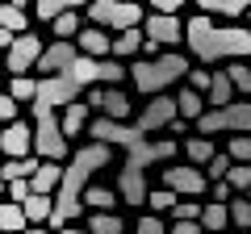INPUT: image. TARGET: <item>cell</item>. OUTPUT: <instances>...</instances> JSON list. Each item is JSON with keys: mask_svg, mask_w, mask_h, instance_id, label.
I'll return each instance as SVG.
<instances>
[{"mask_svg": "<svg viewBox=\"0 0 251 234\" xmlns=\"http://www.w3.org/2000/svg\"><path fill=\"white\" fill-rule=\"evenodd\" d=\"M130 75V67L113 63V59H92V54H75L72 63L63 67L59 75H42L38 80V100L50 109H67L80 100L84 88H100V84H122Z\"/></svg>", "mask_w": 251, "mask_h": 234, "instance_id": "obj_1", "label": "cell"}, {"mask_svg": "<svg viewBox=\"0 0 251 234\" xmlns=\"http://www.w3.org/2000/svg\"><path fill=\"white\" fill-rule=\"evenodd\" d=\"M100 167H109V146H105V142L80 146L75 159L63 167V184H59V192H54V213H50V226H54V230H63V226H72L75 217H80L84 192H88L92 176H97Z\"/></svg>", "mask_w": 251, "mask_h": 234, "instance_id": "obj_2", "label": "cell"}, {"mask_svg": "<svg viewBox=\"0 0 251 234\" xmlns=\"http://www.w3.org/2000/svg\"><path fill=\"white\" fill-rule=\"evenodd\" d=\"M184 42L201 63H234V59H251V29L243 25H214L205 13L184 25Z\"/></svg>", "mask_w": 251, "mask_h": 234, "instance_id": "obj_3", "label": "cell"}, {"mask_svg": "<svg viewBox=\"0 0 251 234\" xmlns=\"http://www.w3.org/2000/svg\"><path fill=\"white\" fill-rule=\"evenodd\" d=\"M193 67H188L184 54H159V59H138L134 67H130V80H134L138 92H147V96H163V88H172V84L180 80V75H188Z\"/></svg>", "mask_w": 251, "mask_h": 234, "instance_id": "obj_4", "label": "cell"}, {"mask_svg": "<svg viewBox=\"0 0 251 234\" xmlns=\"http://www.w3.org/2000/svg\"><path fill=\"white\" fill-rule=\"evenodd\" d=\"M34 155L38 159H67V134H63V121L50 105L34 100Z\"/></svg>", "mask_w": 251, "mask_h": 234, "instance_id": "obj_5", "label": "cell"}, {"mask_svg": "<svg viewBox=\"0 0 251 234\" xmlns=\"http://www.w3.org/2000/svg\"><path fill=\"white\" fill-rule=\"evenodd\" d=\"M88 17L100 29H134L143 21V4L138 0H88Z\"/></svg>", "mask_w": 251, "mask_h": 234, "instance_id": "obj_6", "label": "cell"}, {"mask_svg": "<svg viewBox=\"0 0 251 234\" xmlns=\"http://www.w3.org/2000/svg\"><path fill=\"white\" fill-rule=\"evenodd\" d=\"M201 134H251V100H230L226 109H209L197 117Z\"/></svg>", "mask_w": 251, "mask_h": 234, "instance_id": "obj_7", "label": "cell"}, {"mask_svg": "<svg viewBox=\"0 0 251 234\" xmlns=\"http://www.w3.org/2000/svg\"><path fill=\"white\" fill-rule=\"evenodd\" d=\"M176 117H180L176 96H155V100H147V105H143V113L134 117V126L143 130V134H159V130H168Z\"/></svg>", "mask_w": 251, "mask_h": 234, "instance_id": "obj_8", "label": "cell"}, {"mask_svg": "<svg viewBox=\"0 0 251 234\" xmlns=\"http://www.w3.org/2000/svg\"><path fill=\"white\" fill-rule=\"evenodd\" d=\"M88 109H97L100 117H113V121H130V96L122 88H92L88 92Z\"/></svg>", "mask_w": 251, "mask_h": 234, "instance_id": "obj_9", "label": "cell"}, {"mask_svg": "<svg viewBox=\"0 0 251 234\" xmlns=\"http://www.w3.org/2000/svg\"><path fill=\"white\" fill-rule=\"evenodd\" d=\"M42 38L38 34H17V42L9 46V71L13 75H25L29 67H38V59H42Z\"/></svg>", "mask_w": 251, "mask_h": 234, "instance_id": "obj_10", "label": "cell"}, {"mask_svg": "<svg viewBox=\"0 0 251 234\" xmlns=\"http://www.w3.org/2000/svg\"><path fill=\"white\" fill-rule=\"evenodd\" d=\"M0 155L4 159H29L34 155V126H25V121L4 126L0 130Z\"/></svg>", "mask_w": 251, "mask_h": 234, "instance_id": "obj_11", "label": "cell"}, {"mask_svg": "<svg viewBox=\"0 0 251 234\" xmlns=\"http://www.w3.org/2000/svg\"><path fill=\"white\" fill-rule=\"evenodd\" d=\"M163 188H172V192H184V197H201V192L209 188L205 184V176H201V167H163Z\"/></svg>", "mask_w": 251, "mask_h": 234, "instance_id": "obj_12", "label": "cell"}, {"mask_svg": "<svg viewBox=\"0 0 251 234\" xmlns=\"http://www.w3.org/2000/svg\"><path fill=\"white\" fill-rule=\"evenodd\" d=\"M147 38L159 46H176L180 38H184V21L172 17V13H151L147 17Z\"/></svg>", "mask_w": 251, "mask_h": 234, "instance_id": "obj_13", "label": "cell"}, {"mask_svg": "<svg viewBox=\"0 0 251 234\" xmlns=\"http://www.w3.org/2000/svg\"><path fill=\"white\" fill-rule=\"evenodd\" d=\"M75 54H80V46H72V42H50V46L42 50V59H38V71H42V75H59Z\"/></svg>", "mask_w": 251, "mask_h": 234, "instance_id": "obj_14", "label": "cell"}, {"mask_svg": "<svg viewBox=\"0 0 251 234\" xmlns=\"http://www.w3.org/2000/svg\"><path fill=\"white\" fill-rule=\"evenodd\" d=\"M75 46H80V54H92V59H109V54H113V38H109L100 25H88V29H80Z\"/></svg>", "mask_w": 251, "mask_h": 234, "instance_id": "obj_15", "label": "cell"}, {"mask_svg": "<svg viewBox=\"0 0 251 234\" xmlns=\"http://www.w3.org/2000/svg\"><path fill=\"white\" fill-rule=\"evenodd\" d=\"M59 121H63V134L67 138H75V134H88V100H75V105H67L59 113Z\"/></svg>", "mask_w": 251, "mask_h": 234, "instance_id": "obj_16", "label": "cell"}, {"mask_svg": "<svg viewBox=\"0 0 251 234\" xmlns=\"http://www.w3.org/2000/svg\"><path fill=\"white\" fill-rule=\"evenodd\" d=\"M29 184H34V192H50V197H54L59 184H63V167H59L54 159L38 163V171H34V180H29Z\"/></svg>", "mask_w": 251, "mask_h": 234, "instance_id": "obj_17", "label": "cell"}, {"mask_svg": "<svg viewBox=\"0 0 251 234\" xmlns=\"http://www.w3.org/2000/svg\"><path fill=\"white\" fill-rule=\"evenodd\" d=\"M21 209H25L29 226H42V222H50V213H54V197L50 192H34V197L21 201Z\"/></svg>", "mask_w": 251, "mask_h": 234, "instance_id": "obj_18", "label": "cell"}, {"mask_svg": "<svg viewBox=\"0 0 251 234\" xmlns=\"http://www.w3.org/2000/svg\"><path fill=\"white\" fill-rule=\"evenodd\" d=\"M38 155H29V159H4L0 163V180L9 184V180H34V171H38Z\"/></svg>", "mask_w": 251, "mask_h": 234, "instance_id": "obj_19", "label": "cell"}, {"mask_svg": "<svg viewBox=\"0 0 251 234\" xmlns=\"http://www.w3.org/2000/svg\"><path fill=\"white\" fill-rule=\"evenodd\" d=\"M0 230H4V234L29 230V217H25V209H21L17 201H4V205H0Z\"/></svg>", "mask_w": 251, "mask_h": 234, "instance_id": "obj_20", "label": "cell"}, {"mask_svg": "<svg viewBox=\"0 0 251 234\" xmlns=\"http://www.w3.org/2000/svg\"><path fill=\"white\" fill-rule=\"evenodd\" d=\"M117 201H122V192L105 188V184H88V192H84V205H92L97 213H113Z\"/></svg>", "mask_w": 251, "mask_h": 234, "instance_id": "obj_21", "label": "cell"}, {"mask_svg": "<svg viewBox=\"0 0 251 234\" xmlns=\"http://www.w3.org/2000/svg\"><path fill=\"white\" fill-rule=\"evenodd\" d=\"M88 9V0H34V9H38V21H46V25H50L54 17H59V13H75V9Z\"/></svg>", "mask_w": 251, "mask_h": 234, "instance_id": "obj_22", "label": "cell"}, {"mask_svg": "<svg viewBox=\"0 0 251 234\" xmlns=\"http://www.w3.org/2000/svg\"><path fill=\"white\" fill-rule=\"evenodd\" d=\"M143 46H147V34H143V29H122V34H117L113 38V54H117V59H126V54H143Z\"/></svg>", "mask_w": 251, "mask_h": 234, "instance_id": "obj_23", "label": "cell"}, {"mask_svg": "<svg viewBox=\"0 0 251 234\" xmlns=\"http://www.w3.org/2000/svg\"><path fill=\"white\" fill-rule=\"evenodd\" d=\"M230 100H239V96H234L230 75H226V71H214V80H209V105H214V109H226Z\"/></svg>", "mask_w": 251, "mask_h": 234, "instance_id": "obj_24", "label": "cell"}, {"mask_svg": "<svg viewBox=\"0 0 251 234\" xmlns=\"http://www.w3.org/2000/svg\"><path fill=\"white\" fill-rule=\"evenodd\" d=\"M0 29H9V34H25V29H29L25 9H17L13 0H4V4H0Z\"/></svg>", "mask_w": 251, "mask_h": 234, "instance_id": "obj_25", "label": "cell"}, {"mask_svg": "<svg viewBox=\"0 0 251 234\" xmlns=\"http://www.w3.org/2000/svg\"><path fill=\"white\" fill-rule=\"evenodd\" d=\"M201 226H205V230H226V226H230V205H226V201H209V205L201 209Z\"/></svg>", "mask_w": 251, "mask_h": 234, "instance_id": "obj_26", "label": "cell"}, {"mask_svg": "<svg viewBox=\"0 0 251 234\" xmlns=\"http://www.w3.org/2000/svg\"><path fill=\"white\" fill-rule=\"evenodd\" d=\"M201 4V13H222V17H243V13L251 9V0H197Z\"/></svg>", "mask_w": 251, "mask_h": 234, "instance_id": "obj_27", "label": "cell"}, {"mask_svg": "<svg viewBox=\"0 0 251 234\" xmlns=\"http://www.w3.org/2000/svg\"><path fill=\"white\" fill-rule=\"evenodd\" d=\"M176 105H180V117H184V121H193V117L205 113V100H201L197 88H180L176 92Z\"/></svg>", "mask_w": 251, "mask_h": 234, "instance_id": "obj_28", "label": "cell"}, {"mask_svg": "<svg viewBox=\"0 0 251 234\" xmlns=\"http://www.w3.org/2000/svg\"><path fill=\"white\" fill-rule=\"evenodd\" d=\"M88 234H126V222L117 213H92L88 217Z\"/></svg>", "mask_w": 251, "mask_h": 234, "instance_id": "obj_29", "label": "cell"}, {"mask_svg": "<svg viewBox=\"0 0 251 234\" xmlns=\"http://www.w3.org/2000/svg\"><path fill=\"white\" fill-rule=\"evenodd\" d=\"M184 155H188V163H193V167H201V163H209L214 159V142H209V138H188L184 142Z\"/></svg>", "mask_w": 251, "mask_h": 234, "instance_id": "obj_30", "label": "cell"}, {"mask_svg": "<svg viewBox=\"0 0 251 234\" xmlns=\"http://www.w3.org/2000/svg\"><path fill=\"white\" fill-rule=\"evenodd\" d=\"M9 96L13 100H38V80H34V75H13Z\"/></svg>", "mask_w": 251, "mask_h": 234, "instance_id": "obj_31", "label": "cell"}, {"mask_svg": "<svg viewBox=\"0 0 251 234\" xmlns=\"http://www.w3.org/2000/svg\"><path fill=\"white\" fill-rule=\"evenodd\" d=\"M226 75H230L234 92H243V96H251V67L243 63V59H234V63L226 67Z\"/></svg>", "mask_w": 251, "mask_h": 234, "instance_id": "obj_32", "label": "cell"}, {"mask_svg": "<svg viewBox=\"0 0 251 234\" xmlns=\"http://www.w3.org/2000/svg\"><path fill=\"white\" fill-rule=\"evenodd\" d=\"M50 29H54V38H59V42H67V38H80V17H75V13H59V17L50 21Z\"/></svg>", "mask_w": 251, "mask_h": 234, "instance_id": "obj_33", "label": "cell"}, {"mask_svg": "<svg viewBox=\"0 0 251 234\" xmlns=\"http://www.w3.org/2000/svg\"><path fill=\"white\" fill-rule=\"evenodd\" d=\"M230 205V222L239 226V230H251V201L239 197V201H226Z\"/></svg>", "mask_w": 251, "mask_h": 234, "instance_id": "obj_34", "label": "cell"}, {"mask_svg": "<svg viewBox=\"0 0 251 234\" xmlns=\"http://www.w3.org/2000/svg\"><path fill=\"white\" fill-rule=\"evenodd\" d=\"M226 155H230L234 163H247V167H251V134H234V138H230V151H226Z\"/></svg>", "mask_w": 251, "mask_h": 234, "instance_id": "obj_35", "label": "cell"}, {"mask_svg": "<svg viewBox=\"0 0 251 234\" xmlns=\"http://www.w3.org/2000/svg\"><path fill=\"white\" fill-rule=\"evenodd\" d=\"M176 201H180V197H176L172 188H155L151 197H147V205H151L155 213H163V209H176Z\"/></svg>", "mask_w": 251, "mask_h": 234, "instance_id": "obj_36", "label": "cell"}, {"mask_svg": "<svg viewBox=\"0 0 251 234\" xmlns=\"http://www.w3.org/2000/svg\"><path fill=\"white\" fill-rule=\"evenodd\" d=\"M226 184H230V188H239V192H247V188H251V167H247V163H234L230 176H226Z\"/></svg>", "mask_w": 251, "mask_h": 234, "instance_id": "obj_37", "label": "cell"}, {"mask_svg": "<svg viewBox=\"0 0 251 234\" xmlns=\"http://www.w3.org/2000/svg\"><path fill=\"white\" fill-rule=\"evenodd\" d=\"M201 209L205 205H197V201H176L172 213H176V222H201Z\"/></svg>", "mask_w": 251, "mask_h": 234, "instance_id": "obj_38", "label": "cell"}, {"mask_svg": "<svg viewBox=\"0 0 251 234\" xmlns=\"http://www.w3.org/2000/svg\"><path fill=\"white\" fill-rule=\"evenodd\" d=\"M230 167H234L230 155H214V159H209V180H226V176H230Z\"/></svg>", "mask_w": 251, "mask_h": 234, "instance_id": "obj_39", "label": "cell"}, {"mask_svg": "<svg viewBox=\"0 0 251 234\" xmlns=\"http://www.w3.org/2000/svg\"><path fill=\"white\" fill-rule=\"evenodd\" d=\"M134 234H168V226H163L155 213H147V217H138V230Z\"/></svg>", "mask_w": 251, "mask_h": 234, "instance_id": "obj_40", "label": "cell"}, {"mask_svg": "<svg viewBox=\"0 0 251 234\" xmlns=\"http://www.w3.org/2000/svg\"><path fill=\"white\" fill-rule=\"evenodd\" d=\"M25 197H34V184H29V180H9V201L21 205Z\"/></svg>", "mask_w": 251, "mask_h": 234, "instance_id": "obj_41", "label": "cell"}, {"mask_svg": "<svg viewBox=\"0 0 251 234\" xmlns=\"http://www.w3.org/2000/svg\"><path fill=\"white\" fill-rule=\"evenodd\" d=\"M0 121H4V126H13V121H17V100H13L9 92L0 96Z\"/></svg>", "mask_w": 251, "mask_h": 234, "instance_id": "obj_42", "label": "cell"}, {"mask_svg": "<svg viewBox=\"0 0 251 234\" xmlns=\"http://www.w3.org/2000/svg\"><path fill=\"white\" fill-rule=\"evenodd\" d=\"M201 230H205L201 222H172V230H168V234H201Z\"/></svg>", "mask_w": 251, "mask_h": 234, "instance_id": "obj_43", "label": "cell"}, {"mask_svg": "<svg viewBox=\"0 0 251 234\" xmlns=\"http://www.w3.org/2000/svg\"><path fill=\"white\" fill-rule=\"evenodd\" d=\"M155 4V13H172V17H180V4L184 0H151Z\"/></svg>", "mask_w": 251, "mask_h": 234, "instance_id": "obj_44", "label": "cell"}, {"mask_svg": "<svg viewBox=\"0 0 251 234\" xmlns=\"http://www.w3.org/2000/svg\"><path fill=\"white\" fill-rule=\"evenodd\" d=\"M188 80H193L197 92H209V80H214V75H209V71H188Z\"/></svg>", "mask_w": 251, "mask_h": 234, "instance_id": "obj_45", "label": "cell"}, {"mask_svg": "<svg viewBox=\"0 0 251 234\" xmlns=\"http://www.w3.org/2000/svg\"><path fill=\"white\" fill-rule=\"evenodd\" d=\"M230 192H234V188H230L226 180H218V184H214V201H230Z\"/></svg>", "mask_w": 251, "mask_h": 234, "instance_id": "obj_46", "label": "cell"}, {"mask_svg": "<svg viewBox=\"0 0 251 234\" xmlns=\"http://www.w3.org/2000/svg\"><path fill=\"white\" fill-rule=\"evenodd\" d=\"M168 134H188V121H184V117H176V121L168 126Z\"/></svg>", "mask_w": 251, "mask_h": 234, "instance_id": "obj_47", "label": "cell"}, {"mask_svg": "<svg viewBox=\"0 0 251 234\" xmlns=\"http://www.w3.org/2000/svg\"><path fill=\"white\" fill-rule=\"evenodd\" d=\"M13 42H17V34H9V29H0V50H9Z\"/></svg>", "mask_w": 251, "mask_h": 234, "instance_id": "obj_48", "label": "cell"}, {"mask_svg": "<svg viewBox=\"0 0 251 234\" xmlns=\"http://www.w3.org/2000/svg\"><path fill=\"white\" fill-rule=\"evenodd\" d=\"M54 234H88V230H80V226H63V230H54Z\"/></svg>", "mask_w": 251, "mask_h": 234, "instance_id": "obj_49", "label": "cell"}, {"mask_svg": "<svg viewBox=\"0 0 251 234\" xmlns=\"http://www.w3.org/2000/svg\"><path fill=\"white\" fill-rule=\"evenodd\" d=\"M21 234H50V230H42V226H29V230H21Z\"/></svg>", "mask_w": 251, "mask_h": 234, "instance_id": "obj_50", "label": "cell"}, {"mask_svg": "<svg viewBox=\"0 0 251 234\" xmlns=\"http://www.w3.org/2000/svg\"><path fill=\"white\" fill-rule=\"evenodd\" d=\"M0 197H4V180H0ZM0 205H4V201H0Z\"/></svg>", "mask_w": 251, "mask_h": 234, "instance_id": "obj_51", "label": "cell"}, {"mask_svg": "<svg viewBox=\"0 0 251 234\" xmlns=\"http://www.w3.org/2000/svg\"><path fill=\"white\" fill-rule=\"evenodd\" d=\"M247 201H251V188H247Z\"/></svg>", "mask_w": 251, "mask_h": 234, "instance_id": "obj_52", "label": "cell"}, {"mask_svg": "<svg viewBox=\"0 0 251 234\" xmlns=\"http://www.w3.org/2000/svg\"><path fill=\"white\" fill-rule=\"evenodd\" d=\"M247 21H251V9H247Z\"/></svg>", "mask_w": 251, "mask_h": 234, "instance_id": "obj_53", "label": "cell"}, {"mask_svg": "<svg viewBox=\"0 0 251 234\" xmlns=\"http://www.w3.org/2000/svg\"><path fill=\"white\" fill-rule=\"evenodd\" d=\"M0 96H4V92H0Z\"/></svg>", "mask_w": 251, "mask_h": 234, "instance_id": "obj_54", "label": "cell"}]
</instances>
